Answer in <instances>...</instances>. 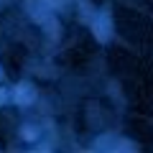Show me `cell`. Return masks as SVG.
<instances>
[{"label":"cell","mask_w":153,"mask_h":153,"mask_svg":"<svg viewBox=\"0 0 153 153\" xmlns=\"http://www.w3.org/2000/svg\"><path fill=\"white\" fill-rule=\"evenodd\" d=\"M33 97H36V94H33V87H28V84H23V87L21 89H18V102H21V105H26V102H31V100Z\"/></svg>","instance_id":"1"}]
</instances>
